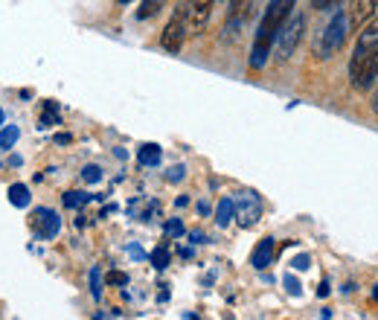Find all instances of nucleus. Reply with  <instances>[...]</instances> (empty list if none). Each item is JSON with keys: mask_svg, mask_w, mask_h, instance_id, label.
<instances>
[{"mask_svg": "<svg viewBox=\"0 0 378 320\" xmlns=\"http://www.w3.org/2000/svg\"><path fill=\"white\" fill-rule=\"evenodd\" d=\"M349 79L355 91H370L378 79V18L372 15L358 30V44L349 59Z\"/></svg>", "mask_w": 378, "mask_h": 320, "instance_id": "f257e3e1", "label": "nucleus"}, {"mask_svg": "<svg viewBox=\"0 0 378 320\" xmlns=\"http://www.w3.org/2000/svg\"><path fill=\"white\" fill-rule=\"evenodd\" d=\"M294 12V0H271L268 9H265L262 15V23L254 35V47H250V67L254 70H262L265 64L271 59V47L283 30V23L288 21V15Z\"/></svg>", "mask_w": 378, "mask_h": 320, "instance_id": "f03ea898", "label": "nucleus"}, {"mask_svg": "<svg viewBox=\"0 0 378 320\" xmlns=\"http://www.w3.org/2000/svg\"><path fill=\"white\" fill-rule=\"evenodd\" d=\"M352 30L349 26V15H346V9H334V15L329 18V23L323 26V32L317 35L314 41V55L320 62H326L332 59V55H338L341 47L346 44V32Z\"/></svg>", "mask_w": 378, "mask_h": 320, "instance_id": "7ed1b4c3", "label": "nucleus"}, {"mask_svg": "<svg viewBox=\"0 0 378 320\" xmlns=\"http://www.w3.org/2000/svg\"><path fill=\"white\" fill-rule=\"evenodd\" d=\"M303 32H305V15L303 12H291L288 15V21L283 23V30H279V35H276V50H274V55H276V62H288L291 55H294V50H297V44L303 41Z\"/></svg>", "mask_w": 378, "mask_h": 320, "instance_id": "20e7f679", "label": "nucleus"}, {"mask_svg": "<svg viewBox=\"0 0 378 320\" xmlns=\"http://www.w3.org/2000/svg\"><path fill=\"white\" fill-rule=\"evenodd\" d=\"M189 35V0H184L178 9H175V15L169 18V23L163 26V35H160V44L166 53H172L178 55L180 47H184V41Z\"/></svg>", "mask_w": 378, "mask_h": 320, "instance_id": "39448f33", "label": "nucleus"}, {"mask_svg": "<svg viewBox=\"0 0 378 320\" xmlns=\"http://www.w3.org/2000/svg\"><path fill=\"white\" fill-rule=\"evenodd\" d=\"M262 216V201L256 192H242V198L236 201V221L242 227H254Z\"/></svg>", "mask_w": 378, "mask_h": 320, "instance_id": "423d86ee", "label": "nucleus"}, {"mask_svg": "<svg viewBox=\"0 0 378 320\" xmlns=\"http://www.w3.org/2000/svg\"><path fill=\"white\" fill-rule=\"evenodd\" d=\"M216 0H189V35H201L213 15Z\"/></svg>", "mask_w": 378, "mask_h": 320, "instance_id": "0eeeda50", "label": "nucleus"}, {"mask_svg": "<svg viewBox=\"0 0 378 320\" xmlns=\"http://www.w3.org/2000/svg\"><path fill=\"white\" fill-rule=\"evenodd\" d=\"M59 227H62L59 213L47 210V207H38V210H32V230L41 236V239H53V236L59 233Z\"/></svg>", "mask_w": 378, "mask_h": 320, "instance_id": "6e6552de", "label": "nucleus"}, {"mask_svg": "<svg viewBox=\"0 0 378 320\" xmlns=\"http://www.w3.org/2000/svg\"><path fill=\"white\" fill-rule=\"evenodd\" d=\"M375 9H378V0H349V6H346L349 26H352V30H361V26L375 15Z\"/></svg>", "mask_w": 378, "mask_h": 320, "instance_id": "1a4fd4ad", "label": "nucleus"}, {"mask_svg": "<svg viewBox=\"0 0 378 320\" xmlns=\"http://www.w3.org/2000/svg\"><path fill=\"white\" fill-rule=\"evenodd\" d=\"M274 254H276V242L271 239V236H265V239L254 247V254H250V265H254L256 271H265V268L271 265Z\"/></svg>", "mask_w": 378, "mask_h": 320, "instance_id": "9d476101", "label": "nucleus"}, {"mask_svg": "<svg viewBox=\"0 0 378 320\" xmlns=\"http://www.w3.org/2000/svg\"><path fill=\"white\" fill-rule=\"evenodd\" d=\"M230 9H227V30H236L239 23H245V18L250 15V3L254 0H227Z\"/></svg>", "mask_w": 378, "mask_h": 320, "instance_id": "9b49d317", "label": "nucleus"}, {"mask_svg": "<svg viewBox=\"0 0 378 320\" xmlns=\"http://www.w3.org/2000/svg\"><path fill=\"white\" fill-rule=\"evenodd\" d=\"M233 218H236V201H233V198H221L218 207H216V221H218V227H227Z\"/></svg>", "mask_w": 378, "mask_h": 320, "instance_id": "f8f14e48", "label": "nucleus"}, {"mask_svg": "<svg viewBox=\"0 0 378 320\" xmlns=\"http://www.w3.org/2000/svg\"><path fill=\"white\" fill-rule=\"evenodd\" d=\"M137 160L143 163V166H158V163H160V146H155V143L140 146V151H137Z\"/></svg>", "mask_w": 378, "mask_h": 320, "instance_id": "ddd939ff", "label": "nucleus"}, {"mask_svg": "<svg viewBox=\"0 0 378 320\" xmlns=\"http://www.w3.org/2000/svg\"><path fill=\"white\" fill-rule=\"evenodd\" d=\"M9 204H15V207H30V187L12 184V187H9Z\"/></svg>", "mask_w": 378, "mask_h": 320, "instance_id": "4468645a", "label": "nucleus"}, {"mask_svg": "<svg viewBox=\"0 0 378 320\" xmlns=\"http://www.w3.org/2000/svg\"><path fill=\"white\" fill-rule=\"evenodd\" d=\"M166 6V0H143V6L137 9V18L140 21H149V18H155L158 12Z\"/></svg>", "mask_w": 378, "mask_h": 320, "instance_id": "2eb2a0df", "label": "nucleus"}, {"mask_svg": "<svg viewBox=\"0 0 378 320\" xmlns=\"http://www.w3.org/2000/svg\"><path fill=\"white\" fill-rule=\"evenodd\" d=\"M151 265H155L158 271H163L166 265H169V247H166V245H160V247H155V250H151Z\"/></svg>", "mask_w": 378, "mask_h": 320, "instance_id": "dca6fc26", "label": "nucleus"}, {"mask_svg": "<svg viewBox=\"0 0 378 320\" xmlns=\"http://www.w3.org/2000/svg\"><path fill=\"white\" fill-rule=\"evenodd\" d=\"M88 192H64V207H67V210H76V207H82V204H88Z\"/></svg>", "mask_w": 378, "mask_h": 320, "instance_id": "f3484780", "label": "nucleus"}, {"mask_svg": "<svg viewBox=\"0 0 378 320\" xmlns=\"http://www.w3.org/2000/svg\"><path fill=\"white\" fill-rule=\"evenodd\" d=\"M18 137H21V131L15 129V125L3 129V131H0V149H12V146L18 143Z\"/></svg>", "mask_w": 378, "mask_h": 320, "instance_id": "a211bd4d", "label": "nucleus"}, {"mask_svg": "<svg viewBox=\"0 0 378 320\" xmlns=\"http://www.w3.org/2000/svg\"><path fill=\"white\" fill-rule=\"evenodd\" d=\"M91 294L93 300L102 297V268H91Z\"/></svg>", "mask_w": 378, "mask_h": 320, "instance_id": "6ab92c4d", "label": "nucleus"}, {"mask_svg": "<svg viewBox=\"0 0 378 320\" xmlns=\"http://www.w3.org/2000/svg\"><path fill=\"white\" fill-rule=\"evenodd\" d=\"M59 122V111H55V102L44 105V117H41V129H50V125Z\"/></svg>", "mask_w": 378, "mask_h": 320, "instance_id": "aec40b11", "label": "nucleus"}, {"mask_svg": "<svg viewBox=\"0 0 378 320\" xmlns=\"http://www.w3.org/2000/svg\"><path fill=\"white\" fill-rule=\"evenodd\" d=\"M82 178H85L88 184H100V180H102V169L91 163V166H85V169H82Z\"/></svg>", "mask_w": 378, "mask_h": 320, "instance_id": "412c9836", "label": "nucleus"}, {"mask_svg": "<svg viewBox=\"0 0 378 320\" xmlns=\"http://www.w3.org/2000/svg\"><path fill=\"white\" fill-rule=\"evenodd\" d=\"M166 236H172V239H178V236H184V225H180L178 218L166 221Z\"/></svg>", "mask_w": 378, "mask_h": 320, "instance_id": "4be33fe9", "label": "nucleus"}, {"mask_svg": "<svg viewBox=\"0 0 378 320\" xmlns=\"http://www.w3.org/2000/svg\"><path fill=\"white\" fill-rule=\"evenodd\" d=\"M105 280H108V285H125V283H129V276H125L122 271H108Z\"/></svg>", "mask_w": 378, "mask_h": 320, "instance_id": "5701e85b", "label": "nucleus"}, {"mask_svg": "<svg viewBox=\"0 0 378 320\" xmlns=\"http://www.w3.org/2000/svg\"><path fill=\"white\" fill-rule=\"evenodd\" d=\"M291 265H294V268H297V271H305V268H309V265H312V259H309V256H305V254H300L297 259H294V262H291Z\"/></svg>", "mask_w": 378, "mask_h": 320, "instance_id": "b1692460", "label": "nucleus"}, {"mask_svg": "<svg viewBox=\"0 0 378 320\" xmlns=\"http://www.w3.org/2000/svg\"><path fill=\"white\" fill-rule=\"evenodd\" d=\"M312 3H314V9H334L341 0H312Z\"/></svg>", "mask_w": 378, "mask_h": 320, "instance_id": "393cba45", "label": "nucleus"}, {"mask_svg": "<svg viewBox=\"0 0 378 320\" xmlns=\"http://www.w3.org/2000/svg\"><path fill=\"white\" fill-rule=\"evenodd\" d=\"M285 288L291 291V294H300V283L294 280V276H285Z\"/></svg>", "mask_w": 378, "mask_h": 320, "instance_id": "a878e982", "label": "nucleus"}, {"mask_svg": "<svg viewBox=\"0 0 378 320\" xmlns=\"http://www.w3.org/2000/svg\"><path fill=\"white\" fill-rule=\"evenodd\" d=\"M184 178V166H175V169H169V180H180Z\"/></svg>", "mask_w": 378, "mask_h": 320, "instance_id": "bb28decb", "label": "nucleus"}, {"mask_svg": "<svg viewBox=\"0 0 378 320\" xmlns=\"http://www.w3.org/2000/svg\"><path fill=\"white\" fill-rule=\"evenodd\" d=\"M55 143L67 146V143H73V137H70V134H55Z\"/></svg>", "mask_w": 378, "mask_h": 320, "instance_id": "cd10ccee", "label": "nucleus"}, {"mask_svg": "<svg viewBox=\"0 0 378 320\" xmlns=\"http://www.w3.org/2000/svg\"><path fill=\"white\" fill-rule=\"evenodd\" d=\"M317 294H320V297H326V294H329V283H320V288H317Z\"/></svg>", "mask_w": 378, "mask_h": 320, "instance_id": "c85d7f7f", "label": "nucleus"}, {"mask_svg": "<svg viewBox=\"0 0 378 320\" xmlns=\"http://www.w3.org/2000/svg\"><path fill=\"white\" fill-rule=\"evenodd\" d=\"M372 108H375V114H378V93H375V100H372Z\"/></svg>", "mask_w": 378, "mask_h": 320, "instance_id": "c756f323", "label": "nucleus"}, {"mask_svg": "<svg viewBox=\"0 0 378 320\" xmlns=\"http://www.w3.org/2000/svg\"><path fill=\"white\" fill-rule=\"evenodd\" d=\"M372 300H375V303H378V285H375V291H372Z\"/></svg>", "mask_w": 378, "mask_h": 320, "instance_id": "7c9ffc66", "label": "nucleus"}, {"mask_svg": "<svg viewBox=\"0 0 378 320\" xmlns=\"http://www.w3.org/2000/svg\"><path fill=\"white\" fill-rule=\"evenodd\" d=\"M117 3H120V6H125V3H131V0H117Z\"/></svg>", "mask_w": 378, "mask_h": 320, "instance_id": "2f4dec72", "label": "nucleus"}, {"mask_svg": "<svg viewBox=\"0 0 378 320\" xmlns=\"http://www.w3.org/2000/svg\"><path fill=\"white\" fill-rule=\"evenodd\" d=\"M0 125H3V108H0Z\"/></svg>", "mask_w": 378, "mask_h": 320, "instance_id": "473e14b6", "label": "nucleus"}]
</instances>
